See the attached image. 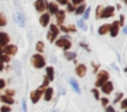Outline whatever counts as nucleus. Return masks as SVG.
I'll return each instance as SVG.
<instances>
[{"instance_id": "45", "label": "nucleus", "mask_w": 127, "mask_h": 112, "mask_svg": "<svg viewBox=\"0 0 127 112\" xmlns=\"http://www.w3.org/2000/svg\"><path fill=\"white\" fill-rule=\"evenodd\" d=\"M52 112H58V111H56V109H55V111H52Z\"/></svg>"}, {"instance_id": "22", "label": "nucleus", "mask_w": 127, "mask_h": 112, "mask_svg": "<svg viewBox=\"0 0 127 112\" xmlns=\"http://www.w3.org/2000/svg\"><path fill=\"white\" fill-rule=\"evenodd\" d=\"M109 32V25H102V26L98 27V34H107Z\"/></svg>"}, {"instance_id": "26", "label": "nucleus", "mask_w": 127, "mask_h": 112, "mask_svg": "<svg viewBox=\"0 0 127 112\" xmlns=\"http://www.w3.org/2000/svg\"><path fill=\"white\" fill-rule=\"evenodd\" d=\"M36 49H37V52H38V53H41V52L44 51V42H42V41H38V42H37V45H36Z\"/></svg>"}, {"instance_id": "5", "label": "nucleus", "mask_w": 127, "mask_h": 112, "mask_svg": "<svg viewBox=\"0 0 127 112\" xmlns=\"http://www.w3.org/2000/svg\"><path fill=\"white\" fill-rule=\"evenodd\" d=\"M3 53L4 55H8V56H12V55H15L18 52V48L17 45H12V44H7L6 46H3Z\"/></svg>"}, {"instance_id": "23", "label": "nucleus", "mask_w": 127, "mask_h": 112, "mask_svg": "<svg viewBox=\"0 0 127 112\" xmlns=\"http://www.w3.org/2000/svg\"><path fill=\"white\" fill-rule=\"evenodd\" d=\"M77 26L79 27L82 32H86V30H88V27H86V23H85V21H83V19H79V21L77 22Z\"/></svg>"}, {"instance_id": "19", "label": "nucleus", "mask_w": 127, "mask_h": 112, "mask_svg": "<svg viewBox=\"0 0 127 112\" xmlns=\"http://www.w3.org/2000/svg\"><path fill=\"white\" fill-rule=\"evenodd\" d=\"M48 10L51 11V14H56L59 11V5H58V3H48Z\"/></svg>"}, {"instance_id": "13", "label": "nucleus", "mask_w": 127, "mask_h": 112, "mask_svg": "<svg viewBox=\"0 0 127 112\" xmlns=\"http://www.w3.org/2000/svg\"><path fill=\"white\" fill-rule=\"evenodd\" d=\"M10 42V37L7 33H0V48L6 46L7 44Z\"/></svg>"}, {"instance_id": "21", "label": "nucleus", "mask_w": 127, "mask_h": 112, "mask_svg": "<svg viewBox=\"0 0 127 112\" xmlns=\"http://www.w3.org/2000/svg\"><path fill=\"white\" fill-rule=\"evenodd\" d=\"M85 8H86V5L82 3V4H79L77 8H75V10H74V12L77 14V15H82V14L85 12Z\"/></svg>"}, {"instance_id": "36", "label": "nucleus", "mask_w": 127, "mask_h": 112, "mask_svg": "<svg viewBox=\"0 0 127 112\" xmlns=\"http://www.w3.org/2000/svg\"><path fill=\"white\" fill-rule=\"evenodd\" d=\"M89 15H90V8H86V11L83 12V16H85V19H88Z\"/></svg>"}, {"instance_id": "6", "label": "nucleus", "mask_w": 127, "mask_h": 112, "mask_svg": "<svg viewBox=\"0 0 127 112\" xmlns=\"http://www.w3.org/2000/svg\"><path fill=\"white\" fill-rule=\"evenodd\" d=\"M42 92L44 90L42 89H37V90H33V92L30 93V100L33 104H37L40 101V98L42 97Z\"/></svg>"}, {"instance_id": "25", "label": "nucleus", "mask_w": 127, "mask_h": 112, "mask_svg": "<svg viewBox=\"0 0 127 112\" xmlns=\"http://www.w3.org/2000/svg\"><path fill=\"white\" fill-rule=\"evenodd\" d=\"M11 105H7V104H3L0 107V112H11Z\"/></svg>"}, {"instance_id": "3", "label": "nucleus", "mask_w": 127, "mask_h": 112, "mask_svg": "<svg viewBox=\"0 0 127 112\" xmlns=\"http://www.w3.org/2000/svg\"><path fill=\"white\" fill-rule=\"evenodd\" d=\"M55 44L59 46V48H63L64 51H68L71 48V42H70V38L68 37H62L55 40Z\"/></svg>"}, {"instance_id": "1", "label": "nucleus", "mask_w": 127, "mask_h": 112, "mask_svg": "<svg viewBox=\"0 0 127 112\" xmlns=\"http://www.w3.org/2000/svg\"><path fill=\"white\" fill-rule=\"evenodd\" d=\"M109 79V74H108V71L105 70H100L98 73H97V81H96V87L97 89H100V87L102 86V85L105 83V82Z\"/></svg>"}, {"instance_id": "33", "label": "nucleus", "mask_w": 127, "mask_h": 112, "mask_svg": "<svg viewBox=\"0 0 127 112\" xmlns=\"http://www.w3.org/2000/svg\"><path fill=\"white\" fill-rule=\"evenodd\" d=\"M105 112H115V108H113V105H109V104H108V105L105 107Z\"/></svg>"}, {"instance_id": "32", "label": "nucleus", "mask_w": 127, "mask_h": 112, "mask_svg": "<svg viewBox=\"0 0 127 112\" xmlns=\"http://www.w3.org/2000/svg\"><path fill=\"white\" fill-rule=\"evenodd\" d=\"M67 12H74V10H75V8H74V5H72V4H68V3H67Z\"/></svg>"}, {"instance_id": "9", "label": "nucleus", "mask_w": 127, "mask_h": 112, "mask_svg": "<svg viewBox=\"0 0 127 112\" xmlns=\"http://www.w3.org/2000/svg\"><path fill=\"white\" fill-rule=\"evenodd\" d=\"M52 97H53V89L52 87H45L44 89V92H42V98H44L45 101H51L52 100Z\"/></svg>"}, {"instance_id": "24", "label": "nucleus", "mask_w": 127, "mask_h": 112, "mask_svg": "<svg viewBox=\"0 0 127 112\" xmlns=\"http://www.w3.org/2000/svg\"><path fill=\"white\" fill-rule=\"evenodd\" d=\"M66 53H64V56H66L67 60H74L75 57H77V53L75 52H68V51H64Z\"/></svg>"}, {"instance_id": "11", "label": "nucleus", "mask_w": 127, "mask_h": 112, "mask_svg": "<svg viewBox=\"0 0 127 112\" xmlns=\"http://www.w3.org/2000/svg\"><path fill=\"white\" fill-rule=\"evenodd\" d=\"M36 10L37 11H40V12H42V11H45L47 10V5H48V3H47V0H37L36 1Z\"/></svg>"}, {"instance_id": "35", "label": "nucleus", "mask_w": 127, "mask_h": 112, "mask_svg": "<svg viewBox=\"0 0 127 112\" xmlns=\"http://www.w3.org/2000/svg\"><path fill=\"white\" fill-rule=\"evenodd\" d=\"M6 94L7 96H10V97H14V94H15V90H12V89H8L6 92Z\"/></svg>"}, {"instance_id": "46", "label": "nucleus", "mask_w": 127, "mask_h": 112, "mask_svg": "<svg viewBox=\"0 0 127 112\" xmlns=\"http://www.w3.org/2000/svg\"><path fill=\"white\" fill-rule=\"evenodd\" d=\"M124 112H127V109H124Z\"/></svg>"}, {"instance_id": "47", "label": "nucleus", "mask_w": 127, "mask_h": 112, "mask_svg": "<svg viewBox=\"0 0 127 112\" xmlns=\"http://www.w3.org/2000/svg\"><path fill=\"white\" fill-rule=\"evenodd\" d=\"M115 112H116V111H115Z\"/></svg>"}, {"instance_id": "38", "label": "nucleus", "mask_w": 127, "mask_h": 112, "mask_svg": "<svg viewBox=\"0 0 127 112\" xmlns=\"http://www.w3.org/2000/svg\"><path fill=\"white\" fill-rule=\"evenodd\" d=\"M22 109H23V112L28 111V107H26V100H22Z\"/></svg>"}, {"instance_id": "39", "label": "nucleus", "mask_w": 127, "mask_h": 112, "mask_svg": "<svg viewBox=\"0 0 127 112\" xmlns=\"http://www.w3.org/2000/svg\"><path fill=\"white\" fill-rule=\"evenodd\" d=\"M101 11H102V7H101V5H98V7H97V18H100V15H101Z\"/></svg>"}, {"instance_id": "18", "label": "nucleus", "mask_w": 127, "mask_h": 112, "mask_svg": "<svg viewBox=\"0 0 127 112\" xmlns=\"http://www.w3.org/2000/svg\"><path fill=\"white\" fill-rule=\"evenodd\" d=\"M68 82H70V85L72 86L74 92H75V93H78V94H81V87H79V85H78V82L75 81L74 78H70V79H68Z\"/></svg>"}, {"instance_id": "30", "label": "nucleus", "mask_w": 127, "mask_h": 112, "mask_svg": "<svg viewBox=\"0 0 127 112\" xmlns=\"http://www.w3.org/2000/svg\"><path fill=\"white\" fill-rule=\"evenodd\" d=\"M92 93L94 94V98H96V100H100V93H98V90H97V87L92 90Z\"/></svg>"}, {"instance_id": "29", "label": "nucleus", "mask_w": 127, "mask_h": 112, "mask_svg": "<svg viewBox=\"0 0 127 112\" xmlns=\"http://www.w3.org/2000/svg\"><path fill=\"white\" fill-rule=\"evenodd\" d=\"M120 108L122 109H127V98H123L120 101Z\"/></svg>"}, {"instance_id": "20", "label": "nucleus", "mask_w": 127, "mask_h": 112, "mask_svg": "<svg viewBox=\"0 0 127 112\" xmlns=\"http://www.w3.org/2000/svg\"><path fill=\"white\" fill-rule=\"evenodd\" d=\"M47 76L49 81H53V78H55V70H53V67H47Z\"/></svg>"}, {"instance_id": "27", "label": "nucleus", "mask_w": 127, "mask_h": 112, "mask_svg": "<svg viewBox=\"0 0 127 112\" xmlns=\"http://www.w3.org/2000/svg\"><path fill=\"white\" fill-rule=\"evenodd\" d=\"M6 25H7V18H6V15L0 14V26H6Z\"/></svg>"}, {"instance_id": "42", "label": "nucleus", "mask_w": 127, "mask_h": 112, "mask_svg": "<svg viewBox=\"0 0 127 112\" xmlns=\"http://www.w3.org/2000/svg\"><path fill=\"white\" fill-rule=\"evenodd\" d=\"M3 68H4V63L1 62V60H0V71L3 70Z\"/></svg>"}, {"instance_id": "15", "label": "nucleus", "mask_w": 127, "mask_h": 112, "mask_svg": "<svg viewBox=\"0 0 127 112\" xmlns=\"http://www.w3.org/2000/svg\"><path fill=\"white\" fill-rule=\"evenodd\" d=\"M49 21H51L49 14H42L41 18H40V23H41L42 27H47V25H49Z\"/></svg>"}, {"instance_id": "37", "label": "nucleus", "mask_w": 127, "mask_h": 112, "mask_svg": "<svg viewBox=\"0 0 127 112\" xmlns=\"http://www.w3.org/2000/svg\"><path fill=\"white\" fill-rule=\"evenodd\" d=\"M4 87H6V81L0 78V89H4Z\"/></svg>"}, {"instance_id": "44", "label": "nucleus", "mask_w": 127, "mask_h": 112, "mask_svg": "<svg viewBox=\"0 0 127 112\" xmlns=\"http://www.w3.org/2000/svg\"><path fill=\"white\" fill-rule=\"evenodd\" d=\"M124 3H126V4H127V0H124Z\"/></svg>"}, {"instance_id": "41", "label": "nucleus", "mask_w": 127, "mask_h": 112, "mask_svg": "<svg viewBox=\"0 0 127 112\" xmlns=\"http://www.w3.org/2000/svg\"><path fill=\"white\" fill-rule=\"evenodd\" d=\"M56 3H59V4H67L68 0H56Z\"/></svg>"}, {"instance_id": "12", "label": "nucleus", "mask_w": 127, "mask_h": 112, "mask_svg": "<svg viewBox=\"0 0 127 112\" xmlns=\"http://www.w3.org/2000/svg\"><path fill=\"white\" fill-rule=\"evenodd\" d=\"M14 19H15V22H17L18 26H21V27L25 26V16H23L21 12H17V14H15V15H14Z\"/></svg>"}, {"instance_id": "17", "label": "nucleus", "mask_w": 127, "mask_h": 112, "mask_svg": "<svg viewBox=\"0 0 127 112\" xmlns=\"http://www.w3.org/2000/svg\"><path fill=\"white\" fill-rule=\"evenodd\" d=\"M55 15H56V21H58L59 26H60V25H63L64 23V16H66V12H64V11H58Z\"/></svg>"}, {"instance_id": "43", "label": "nucleus", "mask_w": 127, "mask_h": 112, "mask_svg": "<svg viewBox=\"0 0 127 112\" xmlns=\"http://www.w3.org/2000/svg\"><path fill=\"white\" fill-rule=\"evenodd\" d=\"M123 33H127V26H124V29H123Z\"/></svg>"}, {"instance_id": "4", "label": "nucleus", "mask_w": 127, "mask_h": 112, "mask_svg": "<svg viewBox=\"0 0 127 112\" xmlns=\"http://www.w3.org/2000/svg\"><path fill=\"white\" fill-rule=\"evenodd\" d=\"M60 33V29H59V26L58 25H55V23H52L49 26V33H48V40L49 41H55V38H56V36Z\"/></svg>"}, {"instance_id": "7", "label": "nucleus", "mask_w": 127, "mask_h": 112, "mask_svg": "<svg viewBox=\"0 0 127 112\" xmlns=\"http://www.w3.org/2000/svg\"><path fill=\"white\" fill-rule=\"evenodd\" d=\"M100 89H101V92L104 93V94H111V93H112V90H113V83L109 81V79H108V81L105 82V83L102 85Z\"/></svg>"}, {"instance_id": "16", "label": "nucleus", "mask_w": 127, "mask_h": 112, "mask_svg": "<svg viewBox=\"0 0 127 112\" xmlns=\"http://www.w3.org/2000/svg\"><path fill=\"white\" fill-rule=\"evenodd\" d=\"M0 101L3 104H7V105H12L14 104V97H10V96L7 94H3V96H0Z\"/></svg>"}, {"instance_id": "31", "label": "nucleus", "mask_w": 127, "mask_h": 112, "mask_svg": "<svg viewBox=\"0 0 127 112\" xmlns=\"http://www.w3.org/2000/svg\"><path fill=\"white\" fill-rule=\"evenodd\" d=\"M101 104H102V107L105 108V107H107L108 104H109V100H108L107 97H102V98H101Z\"/></svg>"}, {"instance_id": "2", "label": "nucleus", "mask_w": 127, "mask_h": 112, "mask_svg": "<svg viewBox=\"0 0 127 112\" xmlns=\"http://www.w3.org/2000/svg\"><path fill=\"white\" fill-rule=\"evenodd\" d=\"M30 60H32L33 67H36V68H44L45 67V59H44V56H42L41 53L33 55Z\"/></svg>"}, {"instance_id": "34", "label": "nucleus", "mask_w": 127, "mask_h": 112, "mask_svg": "<svg viewBox=\"0 0 127 112\" xmlns=\"http://www.w3.org/2000/svg\"><path fill=\"white\" fill-rule=\"evenodd\" d=\"M122 97H123V93H118V94H116V97H115V101H113V103H119V101L122 100Z\"/></svg>"}, {"instance_id": "14", "label": "nucleus", "mask_w": 127, "mask_h": 112, "mask_svg": "<svg viewBox=\"0 0 127 112\" xmlns=\"http://www.w3.org/2000/svg\"><path fill=\"white\" fill-rule=\"evenodd\" d=\"M86 66L85 64H78L77 67H75V73H77L78 76H85L86 75Z\"/></svg>"}, {"instance_id": "40", "label": "nucleus", "mask_w": 127, "mask_h": 112, "mask_svg": "<svg viewBox=\"0 0 127 112\" xmlns=\"http://www.w3.org/2000/svg\"><path fill=\"white\" fill-rule=\"evenodd\" d=\"M83 1H85V0H72V4L78 5V4H82Z\"/></svg>"}, {"instance_id": "28", "label": "nucleus", "mask_w": 127, "mask_h": 112, "mask_svg": "<svg viewBox=\"0 0 127 112\" xmlns=\"http://www.w3.org/2000/svg\"><path fill=\"white\" fill-rule=\"evenodd\" d=\"M48 85H49V79H48L47 76H45V78H44V82H42V85H41V87H40V89L44 90L45 87H48Z\"/></svg>"}, {"instance_id": "8", "label": "nucleus", "mask_w": 127, "mask_h": 112, "mask_svg": "<svg viewBox=\"0 0 127 112\" xmlns=\"http://www.w3.org/2000/svg\"><path fill=\"white\" fill-rule=\"evenodd\" d=\"M113 11H115V8L112 7V5H109V7H105L102 8L101 11V15H100V18H109V16L113 15Z\"/></svg>"}, {"instance_id": "10", "label": "nucleus", "mask_w": 127, "mask_h": 112, "mask_svg": "<svg viewBox=\"0 0 127 112\" xmlns=\"http://www.w3.org/2000/svg\"><path fill=\"white\" fill-rule=\"evenodd\" d=\"M119 22H113L112 25H109V34L112 36V37H116V36L119 34Z\"/></svg>"}]
</instances>
